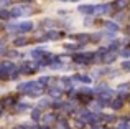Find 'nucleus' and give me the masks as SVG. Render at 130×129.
Returning a JSON list of instances; mask_svg holds the SVG:
<instances>
[{"label": "nucleus", "instance_id": "nucleus-1", "mask_svg": "<svg viewBox=\"0 0 130 129\" xmlns=\"http://www.w3.org/2000/svg\"><path fill=\"white\" fill-rule=\"evenodd\" d=\"M13 70H15L13 63H10V61H3L2 64H0V78H7V76H10Z\"/></svg>", "mask_w": 130, "mask_h": 129}, {"label": "nucleus", "instance_id": "nucleus-2", "mask_svg": "<svg viewBox=\"0 0 130 129\" xmlns=\"http://www.w3.org/2000/svg\"><path fill=\"white\" fill-rule=\"evenodd\" d=\"M92 56H94V53H86V55H74V61L76 63H89L92 61Z\"/></svg>", "mask_w": 130, "mask_h": 129}, {"label": "nucleus", "instance_id": "nucleus-3", "mask_svg": "<svg viewBox=\"0 0 130 129\" xmlns=\"http://www.w3.org/2000/svg\"><path fill=\"white\" fill-rule=\"evenodd\" d=\"M30 12V8L28 7H17V8H13L12 12V17H20V15H23V13H28Z\"/></svg>", "mask_w": 130, "mask_h": 129}, {"label": "nucleus", "instance_id": "nucleus-4", "mask_svg": "<svg viewBox=\"0 0 130 129\" xmlns=\"http://www.w3.org/2000/svg\"><path fill=\"white\" fill-rule=\"evenodd\" d=\"M109 10H110V5H99V7H95V12H99V13H107Z\"/></svg>", "mask_w": 130, "mask_h": 129}, {"label": "nucleus", "instance_id": "nucleus-5", "mask_svg": "<svg viewBox=\"0 0 130 129\" xmlns=\"http://www.w3.org/2000/svg\"><path fill=\"white\" fill-rule=\"evenodd\" d=\"M79 12H83V13H92V12H95V8H94V7H84V5H81L79 7Z\"/></svg>", "mask_w": 130, "mask_h": 129}, {"label": "nucleus", "instance_id": "nucleus-6", "mask_svg": "<svg viewBox=\"0 0 130 129\" xmlns=\"http://www.w3.org/2000/svg\"><path fill=\"white\" fill-rule=\"evenodd\" d=\"M26 43H28V40H26V38H17L15 40V46H25Z\"/></svg>", "mask_w": 130, "mask_h": 129}, {"label": "nucleus", "instance_id": "nucleus-7", "mask_svg": "<svg viewBox=\"0 0 130 129\" xmlns=\"http://www.w3.org/2000/svg\"><path fill=\"white\" fill-rule=\"evenodd\" d=\"M40 116H41V111H40V109H33V113H31V119H33V121H38V119H40Z\"/></svg>", "mask_w": 130, "mask_h": 129}, {"label": "nucleus", "instance_id": "nucleus-8", "mask_svg": "<svg viewBox=\"0 0 130 129\" xmlns=\"http://www.w3.org/2000/svg\"><path fill=\"white\" fill-rule=\"evenodd\" d=\"M74 81H83V83H91L89 76H74Z\"/></svg>", "mask_w": 130, "mask_h": 129}, {"label": "nucleus", "instance_id": "nucleus-9", "mask_svg": "<svg viewBox=\"0 0 130 129\" xmlns=\"http://www.w3.org/2000/svg\"><path fill=\"white\" fill-rule=\"evenodd\" d=\"M105 27H107L110 32H117V30H119V25H117V23H112V22H109Z\"/></svg>", "mask_w": 130, "mask_h": 129}, {"label": "nucleus", "instance_id": "nucleus-10", "mask_svg": "<svg viewBox=\"0 0 130 129\" xmlns=\"http://www.w3.org/2000/svg\"><path fill=\"white\" fill-rule=\"evenodd\" d=\"M10 17H12V13L7 12V10H2V12H0V18L2 20H7V18H10Z\"/></svg>", "mask_w": 130, "mask_h": 129}, {"label": "nucleus", "instance_id": "nucleus-11", "mask_svg": "<svg viewBox=\"0 0 130 129\" xmlns=\"http://www.w3.org/2000/svg\"><path fill=\"white\" fill-rule=\"evenodd\" d=\"M114 60H115V55H114V53H110V55H107L104 58V61L105 63H110V61H114Z\"/></svg>", "mask_w": 130, "mask_h": 129}, {"label": "nucleus", "instance_id": "nucleus-12", "mask_svg": "<svg viewBox=\"0 0 130 129\" xmlns=\"http://www.w3.org/2000/svg\"><path fill=\"white\" fill-rule=\"evenodd\" d=\"M43 121H44L46 124H50L51 121H54V116H53V114H48V116H44V118H43Z\"/></svg>", "mask_w": 130, "mask_h": 129}, {"label": "nucleus", "instance_id": "nucleus-13", "mask_svg": "<svg viewBox=\"0 0 130 129\" xmlns=\"http://www.w3.org/2000/svg\"><path fill=\"white\" fill-rule=\"evenodd\" d=\"M120 106H122V98H120V99H117V101H114V103H112V108H114V109H119Z\"/></svg>", "mask_w": 130, "mask_h": 129}, {"label": "nucleus", "instance_id": "nucleus-14", "mask_svg": "<svg viewBox=\"0 0 130 129\" xmlns=\"http://www.w3.org/2000/svg\"><path fill=\"white\" fill-rule=\"evenodd\" d=\"M117 129H130V124L128 123H119Z\"/></svg>", "mask_w": 130, "mask_h": 129}, {"label": "nucleus", "instance_id": "nucleus-15", "mask_svg": "<svg viewBox=\"0 0 130 129\" xmlns=\"http://www.w3.org/2000/svg\"><path fill=\"white\" fill-rule=\"evenodd\" d=\"M115 7H117V8H124L125 7V0H117V2H115Z\"/></svg>", "mask_w": 130, "mask_h": 129}, {"label": "nucleus", "instance_id": "nucleus-16", "mask_svg": "<svg viewBox=\"0 0 130 129\" xmlns=\"http://www.w3.org/2000/svg\"><path fill=\"white\" fill-rule=\"evenodd\" d=\"M122 68L127 70V71H130V61H124V63H122Z\"/></svg>", "mask_w": 130, "mask_h": 129}, {"label": "nucleus", "instance_id": "nucleus-17", "mask_svg": "<svg viewBox=\"0 0 130 129\" xmlns=\"http://www.w3.org/2000/svg\"><path fill=\"white\" fill-rule=\"evenodd\" d=\"M95 91H109V89H107V86H105V84H101V86L95 88Z\"/></svg>", "mask_w": 130, "mask_h": 129}, {"label": "nucleus", "instance_id": "nucleus-18", "mask_svg": "<svg viewBox=\"0 0 130 129\" xmlns=\"http://www.w3.org/2000/svg\"><path fill=\"white\" fill-rule=\"evenodd\" d=\"M59 36V33H56V32H51V33H48V38H58Z\"/></svg>", "mask_w": 130, "mask_h": 129}, {"label": "nucleus", "instance_id": "nucleus-19", "mask_svg": "<svg viewBox=\"0 0 130 129\" xmlns=\"http://www.w3.org/2000/svg\"><path fill=\"white\" fill-rule=\"evenodd\" d=\"M26 108H28V104H20V106H18V109H20V111H25Z\"/></svg>", "mask_w": 130, "mask_h": 129}, {"label": "nucleus", "instance_id": "nucleus-20", "mask_svg": "<svg viewBox=\"0 0 130 129\" xmlns=\"http://www.w3.org/2000/svg\"><path fill=\"white\" fill-rule=\"evenodd\" d=\"M122 55H124V56H125V58H128V56H130V50H125V51H124V53H122Z\"/></svg>", "mask_w": 130, "mask_h": 129}, {"label": "nucleus", "instance_id": "nucleus-21", "mask_svg": "<svg viewBox=\"0 0 130 129\" xmlns=\"http://www.w3.org/2000/svg\"><path fill=\"white\" fill-rule=\"evenodd\" d=\"M17 129H30V127H26V126H18Z\"/></svg>", "mask_w": 130, "mask_h": 129}, {"label": "nucleus", "instance_id": "nucleus-22", "mask_svg": "<svg viewBox=\"0 0 130 129\" xmlns=\"http://www.w3.org/2000/svg\"><path fill=\"white\" fill-rule=\"evenodd\" d=\"M41 129H50V127H48V126H44V127H41Z\"/></svg>", "mask_w": 130, "mask_h": 129}]
</instances>
